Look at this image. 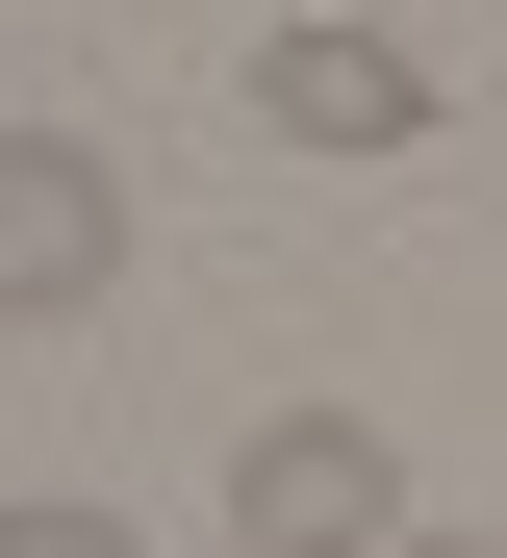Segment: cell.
Returning a JSON list of instances; mask_svg holds the SVG:
<instances>
[{"label": "cell", "instance_id": "1", "mask_svg": "<svg viewBox=\"0 0 507 558\" xmlns=\"http://www.w3.org/2000/svg\"><path fill=\"white\" fill-rule=\"evenodd\" d=\"M406 432L381 407H254L229 432V558H406Z\"/></svg>", "mask_w": 507, "mask_h": 558}, {"label": "cell", "instance_id": "2", "mask_svg": "<svg viewBox=\"0 0 507 558\" xmlns=\"http://www.w3.org/2000/svg\"><path fill=\"white\" fill-rule=\"evenodd\" d=\"M128 279V153L101 128H0V330H51Z\"/></svg>", "mask_w": 507, "mask_h": 558}, {"label": "cell", "instance_id": "3", "mask_svg": "<svg viewBox=\"0 0 507 558\" xmlns=\"http://www.w3.org/2000/svg\"><path fill=\"white\" fill-rule=\"evenodd\" d=\"M254 102H279V153H432V128H457V102H432V51H406V26H330V0H279Z\"/></svg>", "mask_w": 507, "mask_h": 558}, {"label": "cell", "instance_id": "4", "mask_svg": "<svg viewBox=\"0 0 507 558\" xmlns=\"http://www.w3.org/2000/svg\"><path fill=\"white\" fill-rule=\"evenodd\" d=\"M0 558H153V533H128V508H76V483H51V508H0Z\"/></svg>", "mask_w": 507, "mask_h": 558}, {"label": "cell", "instance_id": "5", "mask_svg": "<svg viewBox=\"0 0 507 558\" xmlns=\"http://www.w3.org/2000/svg\"><path fill=\"white\" fill-rule=\"evenodd\" d=\"M406 558H507V533H457V508H432V533H406Z\"/></svg>", "mask_w": 507, "mask_h": 558}, {"label": "cell", "instance_id": "6", "mask_svg": "<svg viewBox=\"0 0 507 558\" xmlns=\"http://www.w3.org/2000/svg\"><path fill=\"white\" fill-rule=\"evenodd\" d=\"M330 26H406V0H330Z\"/></svg>", "mask_w": 507, "mask_h": 558}]
</instances>
